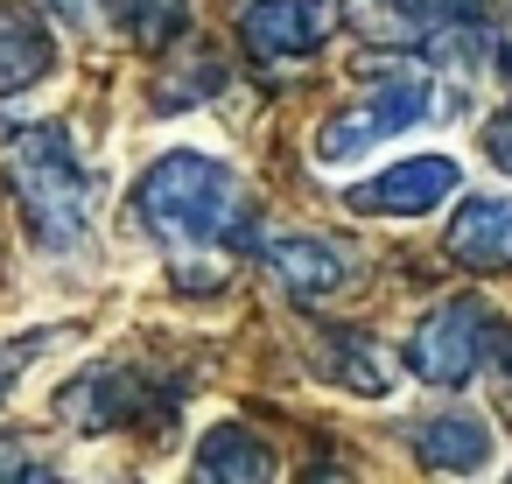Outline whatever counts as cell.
<instances>
[{"instance_id": "1", "label": "cell", "mask_w": 512, "mask_h": 484, "mask_svg": "<svg viewBox=\"0 0 512 484\" xmlns=\"http://www.w3.org/2000/svg\"><path fill=\"white\" fill-rule=\"evenodd\" d=\"M134 211L162 239V253L176 260L183 288H197V295L225 281V253L246 246V232H253L246 183L218 155H204V148L155 155L148 176H141V190H134Z\"/></svg>"}, {"instance_id": "2", "label": "cell", "mask_w": 512, "mask_h": 484, "mask_svg": "<svg viewBox=\"0 0 512 484\" xmlns=\"http://www.w3.org/2000/svg\"><path fill=\"white\" fill-rule=\"evenodd\" d=\"M0 162H8V190L22 197V218H29L36 246H50V253H78L85 232H92V176H85L71 134H64L57 120L22 127Z\"/></svg>"}, {"instance_id": "3", "label": "cell", "mask_w": 512, "mask_h": 484, "mask_svg": "<svg viewBox=\"0 0 512 484\" xmlns=\"http://www.w3.org/2000/svg\"><path fill=\"white\" fill-rule=\"evenodd\" d=\"M435 106H442V92L428 78H379L372 92H358L344 113H330L316 127V162L323 169H351L372 148H386V141L414 134L421 120H435Z\"/></svg>"}, {"instance_id": "4", "label": "cell", "mask_w": 512, "mask_h": 484, "mask_svg": "<svg viewBox=\"0 0 512 484\" xmlns=\"http://www.w3.org/2000/svg\"><path fill=\"white\" fill-rule=\"evenodd\" d=\"M491 351H498V316H491L477 295H449V302H435V309L414 323V337H407V372L428 379V386H442V393H456V386H470V379L491 365Z\"/></svg>"}, {"instance_id": "5", "label": "cell", "mask_w": 512, "mask_h": 484, "mask_svg": "<svg viewBox=\"0 0 512 484\" xmlns=\"http://www.w3.org/2000/svg\"><path fill=\"white\" fill-rule=\"evenodd\" d=\"M456 190H463V162L456 155H400V162L372 169L365 183H351L344 204L358 218H428Z\"/></svg>"}, {"instance_id": "6", "label": "cell", "mask_w": 512, "mask_h": 484, "mask_svg": "<svg viewBox=\"0 0 512 484\" xmlns=\"http://www.w3.org/2000/svg\"><path fill=\"white\" fill-rule=\"evenodd\" d=\"M239 43L260 64H302L330 43V8L323 0H246L239 8Z\"/></svg>"}, {"instance_id": "7", "label": "cell", "mask_w": 512, "mask_h": 484, "mask_svg": "<svg viewBox=\"0 0 512 484\" xmlns=\"http://www.w3.org/2000/svg\"><path fill=\"white\" fill-rule=\"evenodd\" d=\"M57 414L71 428H85V435H113V428L148 414V379L134 365H92L85 379H71L57 393Z\"/></svg>"}, {"instance_id": "8", "label": "cell", "mask_w": 512, "mask_h": 484, "mask_svg": "<svg viewBox=\"0 0 512 484\" xmlns=\"http://www.w3.org/2000/svg\"><path fill=\"white\" fill-rule=\"evenodd\" d=\"M407 442H414V456H421L428 470H442V477H477V470H491V456H498L491 421L470 414V407H435V414H421V421L407 428Z\"/></svg>"}, {"instance_id": "9", "label": "cell", "mask_w": 512, "mask_h": 484, "mask_svg": "<svg viewBox=\"0 0 512 484\" xmlns=\"http://www.w3.org/2000/svg\"><path fill=\"white\" fill-rule=\"evenodd\" d=\"M442 253L470 274H512V190L463 197L442 232Z\"/></svg>"}, {"instance_id": "10", "label": "cell", "mask_w": 512, "mask_h": 484, "mask_svg": "<svg viewBox=\"0 0 512 484\" xmlns=\"http://www.w3.org/2000/svg\"><path fill=\"white\" fill-rule=\"evenodd\" d=\"M260 253H267L274 281H281L288 295H302V302L337 295V288L351 281V253L330 246V239H316V232H281V239H267Z\"/></svg>"}, {"instance_id": "11", "label": "cell", "mask_w": 512, "mask_h": 484, "mask_svg": "<svg viewBox=\"0 0 512 484\" xmlns=\"http://www.w3.org/2000/svg\"><path fill=\"white\" fill-rule=\"evenodd\" d=\"M57 71V36L43 15H29L22 0H0V99L29 92L36 78Z\"/></svg>"}, {"instance_id": "12", "label": "cell", "mask_w": 512, "mask_h": 484, "mask_svg": "<svg viewBox=\"0 0 512 484\" xmlns=\"http://www.w3.org/2000/svg\"><path fill=\"white\" fill-rule=\"evenodd\" d=\"M316 372L344 393H365V400H386L393 393V358L365 337V330H323L316 337Z\"/></svg>"}, {"instance_id": "13", "label": "cell", "mask_w": 512, "mask_h": 484, "mask_svg": "<svg viewBox=\"0 0 512 484\" xmlns=\"http://www.w3.org/2000/svg\"><path fill=\"white\" fill-rule=\"evenodd\" d=\"M197 470L225 477V484H260V477H274V442L246 421H211L197 442Z\"/></svg>"}, {"instance_id": "14", "label": "cell", "mask_w": 512, "mask_h": 484, "mask_svg": "<svg viewBox=\"0 0 512 484\" xmlns=\"http://www.w3.org/2000/svg\"><path fill=\"white\" fill-rule=\"evenodd\" d=\"M162 71H169V85H162V106H169V113H176V106H197V99H211V92L225 85L218 50H190V57L162 64Z\"/></svg>"}, {"instance_id": "15", "label": "cell", "mask_w": 512, "mask_h": 484, "mask_svg": "<svg viewBox=\"0 0 512 484\" xmlns=\"http://www.w3.org/2000/svg\"><path fill=\"white\" fill-rule=\"evenodd\" d=\"M57 337H71V330H29V337H8V344H0V407H8V393H15V379L57 344Z\"/></svg>"}, {"instance_id": "16", "label": "cell", "mask_w": 512, "mask_h": 484, "mask_svg": "<svg viewBox=\"0 0 512 484\" xmlns=\"http://www.w3.org/2000/svg\"><path fill=\"white\" fill-rule=\"evenodd\" d=\"M484 155H491V169H498V176H512V113L484 120Z\"/></svg>"}, {"instance_id": "17", "label": "cell", "mask_w": 512, "mask_h": 484, "mask_svg": "<svg viewBox=\"0 0 512 484\" xmlns=\"http://www.w3.org/2000/svg\"><path fill=\"white\" fill-rule=\"evenodd\" d=\"M8 477H43V463H36L15 435H0V484H8Z\"/></svg>"}, {"instance_id": "18", "label": "cell", "mask_w": 512, "mask_h": 484, "mask_svg": "<svg viewBox=\"0 0 512 484\" xmlns=\"http://www.w3.org/2000/svg\"><path fill=\"white\" fill-rule=\"evenodd\" d=\"M491 365H498V379H505V400H512V330H498V351H491Z\"/></svg>"}, {"instance_id": "19", "label": "cell", "mask_w": 512, "mask_h": 484, "mask_svg": "<svg viewBox=\"0 0 512 484\" xmlns=\"http://www.w3.org/2000/svg\"><path fill=\"white\" fill-rule=\"evenodd\" d=\"M505 78H512V57H505Z\"/></svg>"}]
</instances>
